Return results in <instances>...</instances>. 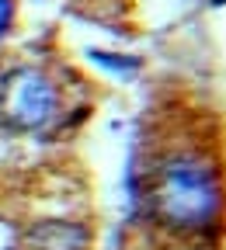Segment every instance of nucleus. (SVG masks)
<instances>
[{
	"label": "nucleus",
	"instance_id": "nucleus-1",
	"mask_svg": "<svg viewBox=\"0 0 226 250\" xmlns=\"http://www.w3.org/2000/svg\"><path fill=\"white\" fill-rule=\"evenodd\" d=\"M146 202L160 226L195 233L216 223L223 208V184L209 160L195 153H178L157 167Z\"/></svg>",
	"mask_w": 226,
	"mask_h": 250
},
{
	"label": "nucleus",
	"instance_id": "nucleus-2",
	"mask_svg": "<svg viewBox=\"0 0 226 250\" xmlns=\"http://www.w3.org/2000/svg\"><path fill=\"white\" fill-rule=\"evenodd\" d=\"M59 90L39 66H14L0 77V122L7 129L31 132L56 115Z\"/></svg>",
	"mask_w": 226,
	"mask_h": 250
},
{
	"label": "nucleus",
	"instance_id": "nucleus-3",
	"mask_svg": "<svg viewBox=\"0 0 226 250\" xmlns=\"http://www.w3.org/2000/svg\"><path fill=\"white\" fill-rule=\"evenodd\" d=\"M31 247L35 250H80L84 233L70 223H45L31 233Z\"/></svg>",
	"mask_w": 226,
	"mask_h": 250
},
{
	"label": "nucleus",
	"instance_id": "nucleus-4",
	"mask_svg": "<svg viewBox=\"0 0 226 250\" xmlns=\"http://www.w3.org/2000/svg\"><path fill=\"white\" fill-rule=\"evenodd\" d=\"M11 21H14V0H0V39L11 31Z\"/></svg>",
	"mask_w": 226,
	"mask_h": 250
},
{
	"label": "nucleus",
	"instance_id": "nucleus-5",
	"mask_svg": "<svg viewBox=\"0 0 226 250\" xmlns=\"http://www.w3.org/2000/svg\"><path fill=\"white\" fill-rule=\"evenodd\" d=\"M216 4H226V0H216Z\"/></svg>",
	"mask_w": 226,
	"mask_h": 250
}]
</instances>
